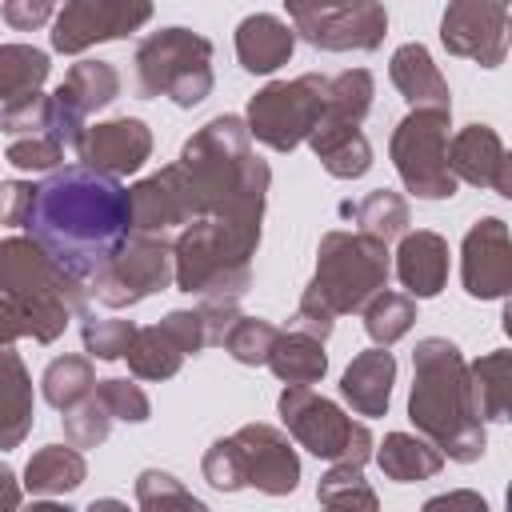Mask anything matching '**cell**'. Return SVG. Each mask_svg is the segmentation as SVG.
<instances>
[{"instance_id": "obj_1", "label": "cell", "mask_w": 512, "mask_h": 512, "mask_svg": "<svg viewBox=\"0 0 512 512\" xmlns=\"http://www.w3.org/2000/svg\"><path fill=\"white\" fill-rule=\"evenodd\" d=\"M132 224L128 192L100 168H60L32 188L24 228L44 256L76 280L100 276L124 248Z\"/></svg>"}, {"instance_id": "obj_2", "label": "cell", "mask_w": 512, "mask_h": 512, "mask_svg": "<svg viewBox=\"0 0 512 512\" xmlns=\"http://www.w3.org/2000/svg\"><path fill=\"white\" fill-rule=\"evenodd\" d=\"M292 16L300 20V28H304V36H308L312 44H320V40L336 28L340 36H336L332 48H348V44L364 48V40L376 44V36H380V28H384V16H380L376 8H324V12L292 8Z\"/></svg>"}, {"instance_id": "obj_3", "label": "cell", "mask_w": 512, "mask_h": 512, "mask_svg": "<svg viewBox=\"0 0 512 512\" xmlns=\"http://www.w3.org/2000/svg\"><path fill=\"white\" fill-rule=\"evenodd\" d=\"M144 16H148V8L124 12V8H104V4H76V8H68V12L60 16L52 40H56V48H80V44H88L92 36H96V40L120 36L124 28H132V24L144 20Z\"/></svg>"}, {"instance_id": "obj_4", "label": "cell", "mask_w": 512, "mask_h": 512, "mask_svg": "<svg viewBox=\"0 0 512 512\" xmlns=\"http://www.w3.org/2000/svg\"><path fill=\"white\" fill-rule=\"evenodd\" d=\"M292 52V32L272 16H252L240 24V60L248 72H272Z\"/></svg>"}, {"instance_id": "obj_5", "label": "cell", "mask_w": 512, "mask_h": 512, "mask_svg": "<svg viewBox=\"0 0 512 512\" xmlns=\"http://www.w3.org/2000/svg\"><path fill=\"white\" fill-rule=\"evenodd\" d=\"M144 152H148L144 124H136V120H116V124L96 128L92 148H88V160H92V164L120 168V172H132V168H140V156H144Z\"/></svg>"}, {"instance_id": "obj_6", "label": "cell", "mask_w": 512, "mask_h": 512, "mask_svg": "<svg viewBox=\"0 0 512 512\" xmlns=\"http://www.w3.org/2000/svg\"><path fill=\"white\" fill-rule=\"evenodd\" d=\"M388 380H392V356L388 352H376V356H364L356 368H348L344 392L364 412H380L388 404Z\"/></svg>"}, {"instance_id": "obj_7", "label": "cell", "mask_w": 512, "mask_h": 512, "mask_svg": "<svg viewBox=\"0 0 512 512\" xmlns=\"http://www.w3.org/2000/svg\"><path fill=\"white\" fill-rule=\"evenodd\" d=\"M44 72H48L44 52H32V48H4V52H0V96L20 92V88H32L36 80H44Z\"/></svg>"}, {"instance_id": "obj_8", "label": "cell", "mask_w": 512, "mask_h": 512, "mask_svg": "<svg viewBox=\"0 0 512 512\" xmlns=\"http://www.w3.org/2000/svg\"><path fill=\"white\" fill-rule=\"evenodd\" d=\"M32 512H60V508H32Z\"/></svg>"}]
</instances>
